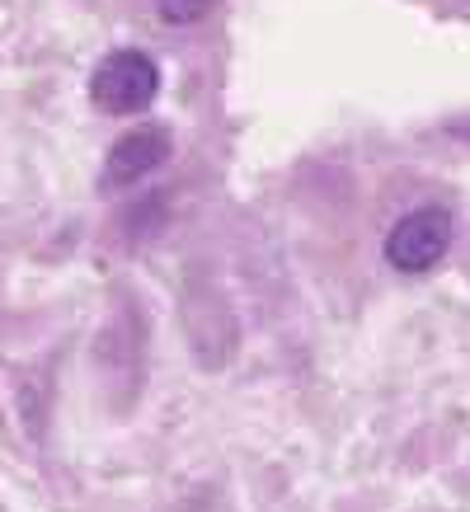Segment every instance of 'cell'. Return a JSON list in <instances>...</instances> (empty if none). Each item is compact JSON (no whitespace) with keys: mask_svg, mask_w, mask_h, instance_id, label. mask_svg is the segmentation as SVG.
<instances>
[{"mask_svg":"<svg viewBox=\"0 0 470 512\" xmlns=\"http://www.w3.org/2000/svg\"><path fill=\"white\" fill-rule=\"evenodd\" d=\"M160 94V66L156 57H146L141 47H118L90 76V104L104 118H132L146 113Z\"/></svg>","mask_w":470,"mask_h":512,"instance_id":"cell-1","label":"cell"},{"mask_svg":"<svg viewBox=\"0 0 470 512\" xmlns=\"http://www.w3.org/2000/svg\"><path fill=\"white\" fill-rule=\"evenodd\" d=\"M456 240V221L452 212H442V207H423V212H409L391 226L386 235V259L391 268L400 273H428V268H438L447 259V249Z\"/></svg>","mask_w":470,"mask_h":512,"instance_id":"cell-2","label":"cell"},{"mask_svg":"<svg viewBox=\"0 0 470 512\" xmlns=\"http://www.w3.org/2000/svg\"><path fill=\"white\" fill-rule=\"evenodd\" d=\"M174 156V137L170 127H132L109 146L104 156V174H99V188L113 193V188H132L146 174L165 170Z\"/></svg>","mask_w":470,"mask_h":512,"instance_id":"cell-3","label":"cell"},{"mask_svg":"<svg viewBox=\"0 0 470 512\" xmlns=\"http://www.w3.org/2000/svg\"><path fill=\"white\" fill-rule=\"evenodd\" d=\"M156 10L165 24H198L217 10V0H156Z\"/></svg>","mask_w":470,"mask_h":512,"instance_id":"cell-4","label":"cell"}]
</instances>
